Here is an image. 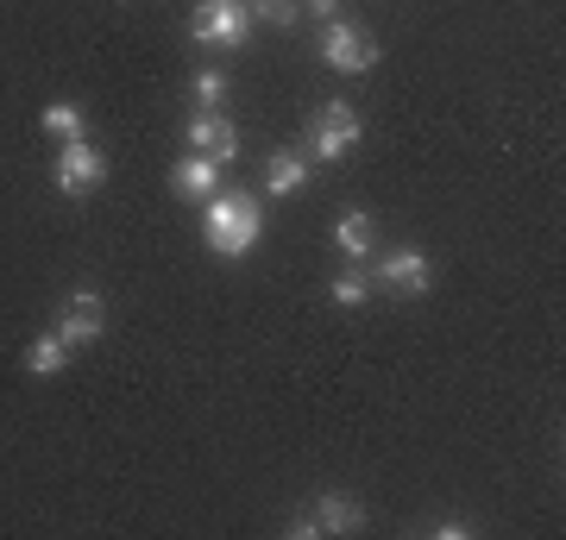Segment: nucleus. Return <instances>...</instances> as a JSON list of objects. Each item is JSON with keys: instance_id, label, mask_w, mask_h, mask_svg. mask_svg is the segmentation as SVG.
<instances>
[{"instance_id": "1", "label": "nucleus", "mask_w": 566, "mask_h": 540, "mask_svg": "<svg viewBox=\"0 0 566 540\" xmlns=\"http://www.w3.org/2000/svg\"><path fill=\"white\" fill-rule=\"evenodd\" d=\"M202 233L214 245V258H245L264 240V201H252V189H214L202 208Z\"/></svg>"}, {"instance_id": "2", "label": "nucleus", "mask_w": 566, "mask_h": 540, "mask_svg": "<svg viewBox=\"0 0 566 540\" xmlns=\"http://www.w3.org/2000/svg\"><path fill=\"white\" fill-rule=\"evenodd\" d=\"M365 139V120L353 100H322L315 107V120H308V151H315V163H340L353 158Z\"/></svg>"}, {"instance_id": "3", "label": "nucleus", "mask_w": 566, "mask_h": 540, "mask_svg": "<svg viewBox=\"0 0 566 540\" xmlns=\"http://www.w3.org/2000/svg\"><path fill=\"white\" fill-rule=\"evenodd\" d=\"M371 289H390V296H428L434 289V264H428L422 245H397V252H371Z\"/></svg>"}, {"instance_id": "4", "label": "nucleus", "mask_w": 566, "mask_h": 540, "mask_svg": "<svg viewBox=\"0 0 566 540\" xmlns=\"http://www.w3.org/2000/svg\"><path fill=\"white\" fill-rule=\"evenodd\" d=\"M378 39L353 20H327L322 25V63L327 70H340V76H365V70H378Z\"/></svg>"}, {"instance_id": "5", "label": "nucleus", "mask_w": 566, "mask_h": 540, "mask_svg": "<svg viewBox=\"0 0 566 540\" xmlns=\"http://www.w3.org/2000/svg\"><path fill=\"white\" fill-rule=\"evenodd\" d=\"M245 32H252L245 0H196V13H189V39L214 44V51H240Z\"/></svg>"}, {"instance_id": "6", "label": "nucleus", "mask_w": 566, "mask_h": 540, "mask_svg": "<svg viewBox=\"0 0 566 540\" xmlns=\"http://www.w3.org/2000/svg\"><path fill=\"white\" fill-rule=\"evenodd\" d=\"M57 333H63L70 352L102 340V333H107V296H102V289H70V296L57 301Z\"/></svg>"}, {"instance_id": "7", "label": "nucleus", "mask_w": 566, "mask_h": 540, "mask_svg": "<svg viewBox=\"0 0 566 540\" xmlns=\"http://www.w3.org/2000/svg\"><path fill=\"white\" fill-rule=\"evenodd\" d=\"M107 170H114V163H107V151H102V145H88V139H70L57 151V189L70 201H82L88 189H102Z\"/></svg>"}, {"instance_id": "8", "label": "nucleus", "mask_w": 566, "mask_h": 540, "mask_svg": "<svg viewBox=\"0 0 566 540\" xmlns=\"http://www.w3.org/2000/svg\"><path fill=\"white\" fill-rule=\"evenodd\" d=\"M182 145L202 151V158H214V163H233L240 158V126L227 120V114H214V107H196L189 126H182Z\"/></svg>"}, {"instance_id": "9", "label": "nucleus", "mask_w": 566, "mask_h": 540, "mask_svg": "<svg viewBox=\"0 0 566 540\" xmlns=\"http://www.w3.org/2000/svg\"><path fill=\"white\" fill-rule=\"evenodd\" d=\"M308 516H315L322 534H359L365 528V502L353 497V490H322V497L308 502Z\"/></svg>"}, {"instance_id": "10", "label": "nucleus", "mask_w": 566, "mask_h": 540, "mask_svg": "<svg viewBox=\"0 0 566 540\" xmlns=\"http://www.w3.org/2000/svg\"><path fill=\"white\" fill-rule=\"evenodd\" d=\"M170 189H177V201H208L221 189V163L202 158V151H189V158L170 163Z\"/></svg>"}, {"instance_id": "11", "label": "nucleus", "mask_w": 566, "mask_h": 540, "mask_svg": "<svg viewBox=\"0 0 566 540\" xmlns=\"http://www.w3.org/2000/svg\"><path fill=\"white\" fill-rule=\"evenodd\" d=\"M308 177H315V158L290 151V145L264 158V195H296V189H308Z\"/></svg>"}, {"instance_id": "12", "label": "nucleus", "mask_w": 566, "mask_h": 540, "mask_svg": "<svg viewBox=\"0 0 566 540\" xmlns=\"http://www.w3.org/2000/svg\"><path fill=\"white\" fill-rule=\"evenodd\" d=\"M371 240H378L371 214H340V221H334V245H340L346 264H365V258H371Z\"/></svg>"}, {"instance_id": "13", "label": "nucleus", "mask_w": 566, "mask_h": 540, "mask_svg": "<svg viewBox=\"0 0 566 540\" xmlns=\"http://www.w3.org/2000/svg\"><path fill=\"white\" fill-rule=\"evenodd\" d=\"M39 126L51 133V139H63V145H70V139H88V114H82L76 100H51V107L39 114Z\"/></svg>"}, {"instance_id": "14", "label": "nucleus", "mask_w": 566, "mask_h": 540, "mask_svg": "<svg viewBox=\"0 0 566 540\" xmlns=\"http://www.w3.org/2000/svg\"><path fill=\"white\" fill-rule=\"evenodd\" d=\"M63 364H70V346H63V333H39V340L25 346V371H32V378H57Z\"/></svg>"}, {"instance_id": "15", "label": "nucleus", "mask_w": 566, "mask_h": 540, "mask_svg": "<svg viewBox=\"0 0 566 540\" xmlns=\"http://www.w3.org/2000/svg\"><path fill=\"white\" fill-rule=\"evenodd\" d=\"M327 296L340 301V308H365V301H371V277H365V264H346L340 277L327 283Z\"/></svg>"}, {"instance_id": "16", "label": "nucleus", "mask_w": 566, "mask_h": 540, "mask_svg": "<svg viewBox=\"0 0 566 540\" xmlns=\"http://www.w3.org/2000/svg\"><path fill=\"white\" fill-rule=\"evenodd\" d=\"M245 13L264 20L271 32H290V25H303V0H245Z\"/></svg>"}, {"instance_id": "17", "label": "nucleus", "mask_w": 566, "mask_h": 540, "mask_svg": "<svg viewBox=\"0 0 566 540\" xmlns=\"http://www.w3.org/2000/svg\"><path fill=\"white\" fill-rule=\"evenodd\" d=\"M189 95H196V107H221V100H227V76H221V70H196V76H189Z\"/></svg>"}, {"instance_id": "18", "label": "nucleus", "mask_w": 566, "mask_h": 540, "mask_svg": "<svg viewBox=\"0 0 566 540\" xmlns=\"http://www.w3.org/2000/svg\"><path fill=\"white\" fill-rule=\"evenodd\" d=\"M303 13H308V20H340V0H303Z\"/></svg>"}, {"instance_id": "19", "label": "nucleus", "mask_w": 566, "mask_h": 540, "mask_svg": "<svg viewBox=\"0 0 566 540\" xmlns=\"http://www.w3.org/2000/svg\"><path fill=\"white\" fill-rule=\"evenodd\" d=\"M434 534H441V540H465V534H472V521L447 516V521H434Z\"/></svg>"}, {"instance_id": "20", "label": "nucleus", "mask_w": 566, "mask_h": 540, "mask_svg": "<svg viewBox=\"0 0 566 540\" xmlns=\"http://www.w3.org/2000/svg\"><path fill=\"white\" fill-rule=\"evenodd\" d=\"M290 534H296V540H315V534H322V528H315V516H308V509H303V516L290 521Z\"/></svg>"}]
</instances>
